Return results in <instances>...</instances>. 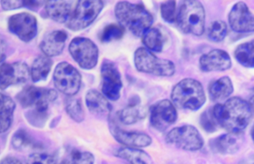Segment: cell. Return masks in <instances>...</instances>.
I'll use <instances>...</instances> for the list:
<instances>
[{"label": "cell", "instance_id": "21", "mask_svg": "<svg viewBox=\"0 0 254 164\" xmlns=\"http://www.w3.org/2000/svg\"><path fill=\"white\" fill-rule=\"evenodd\" d=\"M86 105L91 114L98 118H108L112 112V106L104 94L90 89L86 94Z\"/></svg>", "mask_w": 254, "mask_h": 164}, {"label": "cell", "instance_id": "12", "mask_svg": "<svg viewBox=\"0 0 254 164\" xmlns=\"http://www.w3.org/2000/svg\"><path fill=\"white\" fill-rule=\"evenodd\" d=\"M178 119L176 107L169 100H162L150 109V123L157 131H164Z\"/></svg>", "mask_w": 254, "mask_h": 164}, {"label": "cell", "instance_id": "33", "mask_svg": "<svg viewBox=\"0 0 254 164\" xmlns=\"http://www.w3.org/2000/svg\"><path fill=\"white\" fill-rule=\"evenodd\" d=\"M26 119L31 125L35 127H43L48 119V109H29L26 115Z\"/></svg>", "mask_w": 254, "mask_h": 164}, {"label": "cell", "instance_id": "10", "mask_svg": "<svg viewBox=\"0 0 254 164\" xmlns=\"http://www.w3.org/2000/svg\"><path fill=\"white\" fill-rule=\"evenodd\" d=\"M58 92L54 89L29 85L18 94L17 100L24 109H49L50 103L57 99Z\"/></svg>", "mask_w": 254, "mask_h": 164}, {"label": "cell", "instance_id": "3", "mask_svg": "<svg viewBox=\"0 0 254 164\" xmlns=\"http://www.w3.org/2000/svg\"><path fill=\"white\" fill-rule=\"evenodd\" d=\"M171 98L175 107L197 111L206 102V94L203 85L198 81L186 78L174 86Z\"/></svg>", "mask_w": 254, "mask_h": 164}, {"label": "cell", "instance_id": "30", "mask_svg": "<svg viewBox=\"0 0 254 164\" xmlns=\"http://www.w3.org/2000/svg\"><path fill=\"white\" fill-rule=\"evenodd\" d=\"M207 35L208 38L212 42H221L225 39L227 35V24L222 20L212 22L208 28Z\"/></svg>", "mask_w": 254, "mask_h": 164}, {"label": "cell", "instance_id": "26", "mask_svg": "<svg viewBox=\"0 0 254 164\" xmlns=\"http://www.w3.org/2000/svg\"><path fill=\"white\" fill-rule=\"evenodd\" d=\"M53 62L50 57L45 55L39 56L32 63L30 76L33 82L45 81L53 67Z\"/></svg>", "mask_w": 254, "mask_h": 164}, {"label": "cell", "instance_id": "1", "mask_svg": "<svg viewBox=\"0 0 254 164\" xmlns=\"http://www.w3.org/2000/svg\"><path fill=\"white\" fill-rule=\"evenodd\" d=\"M212 111L218 125L227 132H242L252 120V105L239 97L215 105Z\"/></svg>", "mask_w": 254, "mask_h": 164}, {"label": "cell", "instance_id": "6", "mask_svg": "<svg viewBox=\"0 0 254 164\" xmlns=\"http://www.w3.org/2000/svg\"><path fill=\"white\" fill-rule=\"evenodd\" d=\"M168 144L183 150H200L204 141L197 128L191 125H184L171 130L166 136Z\"/></svg>", "mask_w": 254, "mask_h": 164}, {"label": "cell", "instance_id": "25", "mask_svg": "<svg viewBox=\"0 0 254 164\" xmlns=\"http://www.w3.org/2000/svg\"><path fill=\"white\" fill-rule=\"evenodd\" d=\"M114 155L130 164H153L151 157L145 151L141 150L137 148L127 147V146L120 148L114 152Z\"/></svg>", "mask_w": 254, "mask_h": 164}, {"label": "cell", "instance_id": "40", "mask_svg": "<svg viewBox=\"0 0 254 164\" xmlns=\"http://www.w3.org/2000/svg\"><path fill=\"white\" fill-rule=\"evenodd\" d=\"M21 161H19L14 157H7V158H4L2 161H0V164H21Z\"/></svg>", "mask_w": 254, "mask_h": 164}, {"label": "cell", "instance_id": "34", "mask_svg": "<svg viewBox=\"0 0 254 164\" xmlns=\"http://www.w3.org/2000/svg\"><path fill=\"white\" fill-rule=\"evenodd\" d=\"M160 13L164 21L168 23L176 22L177 7L175 1H166L160 5Z\"/></svg>", "mask_w": 254, "mask_h": 164}, {"label": "cell", "instance_id": "5", "mask_svg": "<svg viewBox=\"0 0 254 164\" xmlns=\"http://www.w3.org/2000/svg\"><path fill=\"white\" fill-rule=\"evenodd\" d=\"M134 65L138 72L158 77H172L175 73L173 62L158 58L145 48H139L134 53Z\"/></svg>", "mask_w": 254, "mask_h": 164}, {"label": "cell", "instance_id": "14", "mask_svg": "<svg viewBox=\"0 0 254 164\" xmlns=\"http://www.w3.org/2000/svg\"><path fill=\"white\" fill-rule=\"evenodd\" d=\"M29 77L30 70L26 63H3L0 66V89L26 82Z\"/></svg>", "mask_w": 254, "mask_h": 164}, {"label": "cell", "instance_id": "17", "mask_svg": "<svg viewBox=\"0 0 254 164\" xmlns=\"http://www.w3.org/2000/svg\"><path fill=\"white\" fill-rule=\"evenodd\" d=\"M199 65L200 70L206 73L224 72L231 68L232 61L227 51L214 49L200 57Z\"/></svg>", "mask_w": 254, "mask_h": 164}, {"label": "cell", "instance_id": "20", "mask_svg": "<svg viewBox=\"0 0 254 164\" xmlns=\"http://www.w3.org/2000/svg\"><path fill=\"white\" fill-rule=\"evenodd\" d=\"M67 34L64 31H54L44 37L40 44V48L48 57L60 55L64 49Z\"/></svg>", "mask_w": 254, "mask_h": 164}, {"label": "cell", "instance_id": "37", "mask_svg": "<svg viewBox=\"0 0 254 164\" xmlns=\"http://www.w3.org/2000/svg\"><path fill=\"white\" fill-rule=\"evenodd\" d=\"M58 158L55 155L49 153H34L29 157L28 163L29 164H56L57 163Z\"/></svg>", "mask_w": 254, "mask_h": 164}, {"label": "cell", "instance_id": "8", "mask_svg": "<svg viewBox=\"0 0 254 164\" xmlns=\"http://www.w3.org/2000/svg\"><path fill=\"white\" fill-rule=\"evenodd\" d=\"M69 51L74 60L83 69L90 70L97 65L99 48L88 38H74L69 44Z\"/></svg>", "mask_w": 254, "mask_h": 164}, {"label": "cell", "instance_id": "31", "mask_svg": "<svg viewBox=\"0 0 254 164\" xmlns=\"http://www.w3.org/2000/svg\"><path fill=\"white\" fill-rule=\"evenodd\" d=\"M65 109L69 116L77 123H81L84 119L82 103L78 99L69 98L66 100Z\"/></svg>", "mask_w": 254, "mask_h": 164}, {"label": "cell", "instance_id": "2", "mask_svg": "<svg viewBox=\"0 0 254 164\" xmlns=\"http://www.w3.org/2000/svg\"><path fill=\"white\" fill-rule=\"evenodd\" d=\"M114 13L120 26L138 38L142 37L154 22L152 14L143 5L126 1L119 2L116 5Z\"/></svg>", "mask_w": 254, "mask_h": 164}, {"label": "cell", "instance_id": "38", "mask_svg": "<svg viewBox=\"0 0 254 164\" xmlns=\"http://www.w3.org/2000/svg\"><path fill=\"white\" fill-rule=\"evenodd\" d=\"M2 9L5 11H11V10L18 9L20 8H29V1H2L0 2Z\"/></svg>", "mask_w": 254, "mask_h": 164}, {"label": "cell", "instance_id": "29", "mask_svg": "<svg viewBox=\"0 0 254 164\" xmlns=\"http://www.w3.org/2000/svg\"><path fill=\"white\" fill-rule=\"evenodd\" d=\"M95 158L93 154L85 151L72 148L68 149L65 154L62 164H92L94 163Z\"/></svg>", "mask_w": 254, "mask_h": 164}, {"label": "cell", "instance_id": "9", "mask_svg": "<svg viewBox=\"0 0 254 164\" xmlns=\"http://www.w3.org/2000/svg\"><path fill=\"white\" fill-rule=\"evenodd\" d=\"M103 8L102 1H78L66 26L75 32L85 29L95 21Z\"/></svg>", "mask_w": 254, "mask_h": 164}, {"label": "cell", "instance_id": "19", "mask_svg": "<svg viewBox=\"0 0 254 164\" xmlns=\"http://www.w3.org/2000/svg\"><path fill=\"white\" fill-rule=\"evenodd\" d=\"M78 1H47L45 11L47 16L59 23H67L70 20Z\"/></svg>", "mask_w": 254, "mask_h": 164}, {"label": "cell", "instance_id": "36", "mask_svg": "<svg viewBox=\"0 0 254 164\" xmlns=\"http://www.w3.org/2000/svg\"><path fill=\"white\" fill-rule=\"evenodd\" d=\"M200 123L202 128L206 132H215L217 130L218 123L215 121L212 109H209V110L206 111L202 114L201 116H200Z\"/></svg>", "mask_w": 254, "mask_h": 164}, {"label": "cell", "instance_id": "13", "mask_svg": "<svg viewBox=\"0 0 254 164\" xmlns=\"http://www.w3.org/2000/svg\"><path fill=\"white\" fill-rule=\"evenodd\" d=\"M8 30L25 42H29L38 33L36 17L29 13H20L8 20Z\"/></svg>", "mask_w": 254, "mask_h": 164}, {"label": "cell", "instance_id": "23", "mask_svg": "<svg viewBox=\"0 0 254 164\" xmlns=\"http://www.w3.org/2000/svg\"><path fill=\"white\" fill-rule=\"evenodd\" d=\"M15 109L16 103L12 98L0 93V134L9 129Z\"/></svg>", "mask_w": 254, "mask_h": 164}, {"label": "cell", "instance_id": "16", "mask_svg": "<svg viewBox=\"0 0 254 164\" xmlns=\"http://www.w3.org/2000/svg\"><path fill=\"white\" fill-rule=\"evenodd\" d=\"M109 126L114 139L127 147H147L152 143V139L148 134L137 131H125L117 125L113 119H110Z\"/></svg>", "mask_w": 254, "mask_h": 164}, {"label": "cell", "instance_id": "18", "mask_svg": "<svg viewBox=\"0 0 254 164\" xmlns=\"http://www.w3.org/2000/svg\"><path fill=\"white\" fill-rule=\"evenodd\" d=\"M244 137L242 132L221 134L209 142L211 149L221 155H233L241 149Z\"/></svg>", "mask_w": 254, "mask_h": 164}, {"label": "cell", "instance_id": "11", "mask_svg": "<svg viewBox=\"0 0 254 164\" xmlns=\"http://www.w3.org/2000/svg\"><path fill=\"white\" fill-rule=\"evenodd\" d=\"M101 76L104 95L112 101L118 100L121 96L123 85L117 65L111 60H104L101 67Z\"/></svg>", "mask_w": 254, "mask_h": 164}, {"label": "cell", "instance_id": "39", "mask_svg": "<svg viewBox=\"0 0 254 164\" xmlns=\"http://www.w3.org/2000/svg\"><path fill=\"white\" fill-rule=\"evenodd\" d=\"M6 45L3 40L0 39V63H2L6 57Z\"/></svg>", "mask_w": 254, "mask_h": 164}, {"label": "cell", "instance_id": "22", "mask_svg": "<svg viewBox=\"0 0 254 164\" xmlns=\"http://www.w3.org/2000/svg\"><path fill=\"white\" fill-rule=\"evenodd\" d=\"M118 118L120 122L125 125H132L145 118L146 110L140 105V99L134 96L130 99L129 104L118 112Z\"/></svg>", "mask_w": 254, "mask_h": 164}, {"label": "cell", "instance_id": "4", "mask_svg": "<svg viewBox=\"0 0 254 164\" xmlns=\"http://www.w3.org/2000/svg\"><path fill=\"white\" fill-rule=\"evenodd\" d=\"M205 20L204 8L198 1H184L177 13V23L187 35L201 36L205 30Z\"/></svg>", "mask_w": 254, "mask_h": 164}, {"label": "cell", "instance_id": "15", "mask_svg": "<svg viewBox=\"0 0 254 164\" xmlns=\"http://www.w3.org/2000/svg\"><path fill=\"white\" fill-rule=\"evenodd\" d=\"M229 23L234 32L249 33L254 30V15L244 2L235 4L229 14Z\"/></svg>", "mask_w": 254, "mask_h": 164}, {"label": "cell", "instance_id": "7", "mask_svg": "<svg viewBox=\"0 0 254 164\" xmlns=\"http://www.w3.org/2000/svg\"><path fill=\"white\" fill-rule=\"evenodd\" d=\"M53 81L55 86L59 91L72 97L79 91L82 78L80 72L72 65L62 62L55 69Z\"/></svg>", "mask_w": 254, "mask_h": 164}, {"label": "cell", "instance_id": "24", "mask_svg": "<svg viewBox=\"0 0 254 164\" xmlns=\"http://www.w3.org/2000/svg\"><path fill=\"white\" fill-rule=\"evenodd\" d=\"M233 89L231 79L229 77H223L209 84V97L213 101H221L230 97L233 94Z\"/></svg>", "mask_w": 254, "mask_h": 164}, {"label": "cell", "instance_id": "32", "mask_svg": "<svg viewBox=\"0 0 254 164\" xmlns=\"http://www.w3.org/2000/svg\"><path fill=\"white\" fill-rule=\"evenodd\" d=\"M124 34L125 29L120 24L108 25L101 34L100 40L102 42L118 41L124 36Z\"/></svg>", "mask_w": 254, "mask_h": 164}, {"label": "cell", "instance_id": "28", "mask_svg": "<svg viewBox=\"0 0 254 164\" xmlns=\"http://www.w3.org/2000/svg\"><path fill=\"white\" fill-rule=\"evenodd\" d=\"M254 44L253 41L241 44L235 51V58L242 66L246 68H254Z\"/></svg>", "mask_w": 254, "mask_h": 164}, {"label": "cell", "instance_id": "35", "mask_svg": "<svg viewBox=\"0 0 254 164\" xmlns=\"http://www.w3.org/2000/svg\"><path fill=\"white\" fill-rule=\"evenodd\" d=\"M33 144L30 135L24 129H20L16 131L12 137V145L14 149L17 150L26 149Z\"/></svg>", "mask_w": 254, "mask_h": 164}, {"label": "cell", "instance_id": "27", "mask_svg": "<svg viewBox=\"0 0 254 164\" xmlns=\"http://www.w3.org/2000/svg\"><path fill=\"white\" fill-rule=\"evenodd\" d=\"M142 41L147 49L151 52H161L164 47V37L157 28H150L142 35Z\"/></svg>", "mask_w": 254, "mask_h": 164}]
</instances>
